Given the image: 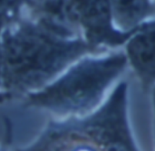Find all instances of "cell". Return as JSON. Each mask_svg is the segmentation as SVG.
<instances>
[{
    "instance_id": "obj_1",
    "label": "cell",
    "mask_w": 155,
    "mask_h": 151,
    "mask_svg": "<svg viewBox=\"0 0 155 151\" xmlns=\"http://www.w3.org/2000/svg\"><path fill=\"white\" fill-rule=\"evenodd\" d=\"M69 31L51 20L23 24L4 37L5 74L9 83L21 88L36 86L71 60L94 48L83 40L65 37Z\"/></svg>"
},
{
    "instance_id": "obj_2",
    "label": "cell",
    "mask_w": 155,
    "mask_h": 151,
    "mask_svg": "<svg viewBox=\"0 0 155 151\" xmlns=\"http://www.w3.org/2000/svg\"><path fill=\"white\" fill-rule=\"evenodd\" d=\"M126 57L117 54L100 59H87L53 86L31 97L33 103L57 111H82L94 107L105 88L121 74Z\"/></svg>"
},
{
    "instance_id": "obj_3",
    "label": "cell",
    "mask_w": 155,
    "mask_h": 151,
    "mask_svg": "<svg viewBox=\"0 0 155 151\" xmlns=\"http://www.w3.org/2000/svg\"><path fill=\"white\" fill-rule=\"evenodd\" d=\"M127 83L122 82L98 112L69 124L64 129L103 149L136 150L127 120Z\"/></svg>"
},
{
    "instance_id": "obj_4",
    "label": "cell",
    "mask_w": 155,
    "mask_h": 151,
    "mask_svg": "<svg viewBox=\"0 0 155 151\" xmlns=\"http://www.w3.org/2000/svg\"><path fill=\"white\" fill-rule=\"evenodd\" d=\"M64 13L84 29L89 43L95 46L104 44L118 46L127 41L137 30L120 32L112 25L109 0H64Z\"/></svg>"
},
{
    "instance_id": "obj_5",
    "label": "cell",
    "mask_w": 155,
    "mask_h": 151,
    "mask_svg": "<svg viewBox=\"0 0 155 151\" xmlns=\"http://www.w3.org/2000/svg\"><path fill=\"white\" fill-rule=\"evenodd\" d=\"M129 60L144 86L155 81V20L139 25L127 45Z\"/></svg>"
},
{
    "instance_id": "obj_6",
    "label": "cell",
    "mask_w": 155,
    "mask_h": 151,
    "mask_svg": "<svg viewBox=\"0 0 155 151\" xmlns=\"http://www.w3.org/2000/svg\"><path fill=\"white\" fill-rule=\"evenodd\" d=\"M112 15L119 26L130 31L145 17L155 14V5L150 0H109Z\"/></svg>"
},
{
    "instance_id": "obj_7",
    "label": "cell",
    "mask_w": 155,
    "mask_h": 151,
    "mask_svg": "<svg viewBox=\"0 0 155 151\" xmlns=\"http://www.w3.org/2000/svg\"><path fill=\"white\" fill-rule=\"evenodd\" d=\"M31 3V0H0V30L15 20L25 4Z\"/></svg>"
},
{
    "instance_id": "obj_8",
    "label": "cell",
    "mask_w": 155,
    "mask_h": 151,
    "mask_svg": "<svg viewBox=\"0 0 155 151\" xmlns=\"http://www.w3.org/2000/svg\"><path fill=\"white\" fill-rule=\"evenodd\" d=\"M153 105H154V110H155V88L153 91Z\"/></svg>"
}]
</instances>
